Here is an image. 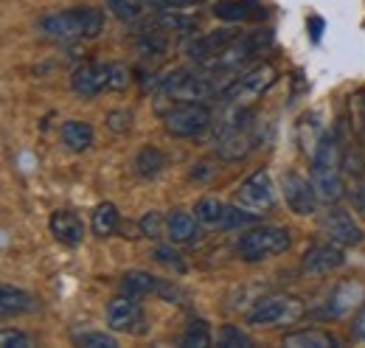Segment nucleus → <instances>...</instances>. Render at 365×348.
Wrapping results in <instances>:
<instances>
[{"label":"nucleus","instance_id":"32","mask_svg":"<svg viewBox=\"0 0 365 348\" xmlns=\"http://www.w3.org/2000/svg\"><path fill=\"white\" fill-rule=\"evenodd\" d=\"M346 194H349L354 211L365 214V177H360V180H346Z\"/></svg>","mask_w":365,"mask_h":348},{"label":"nucleus","instance_id":"34","mask_svg":"<svg viewBox=\"0 0 365 348\" xmlns=\"http://www.w3.org/2000/svg\"><path fill=\"white\" fill-rule=\"evenodd\" d=\"M140 230L146 236H160V233H166V219H160V214L149 211L146 217L140 219Z\"/></svg>","mask_w":365,"mask_h":348},{"label":"nucleus","instance_id":"2","mask_svg":"<svg viewBox=\"0 0 365 348\" xmlns=\"http://www.w3.org/2000/svg\"><path fill=\"white\" fill-rule=\"evenodd\" d=\"M228 76L220 73H197V71H175L169 76H160V93L175 101H208L214 96H222L228 87Z\"/></svg>","mask_w":365,"mask_h":348},{"label":"nucleus","instance_id":"3","mask_svg":"<svg viewBox=\"0 0 365 348\" xmlns=\"http://www.w3.org/2000/svg\"><path fill=\"white\" fill-rule=\"evenodd\" d=\"M270 43H273V34H270V31H250V34L233 37V40H230L214 59H208L202 68L211 71V73H220V76L239 73L247 62H253Z\"/></svg>","mask_w":365,"mask_h":348},{"label":"nucleus","instance_id":"25","mask_svg":"<svg viewBox=\"0 0 365 348\" xmlns=\"http://www.w3.org/2000/svg\"><path fill=\"white\" fill-rule=\"evenodd\" d=\"M133 166H135V172L140 174V177L152 180V177H158V174L166 169V155H163L158 146H143L135 155Z\"/></svg>","mask_w":365,"mask_h":348},{"label":"nucleus","instance_id":"7","mask_svg":"<svg viewBox=\"0 0 365 348\" xmlns=\"http://www.w3.org/2000/svg\"><path fill=\"white\" fill-rule=\"evenodd\" d=\"M163 127L175 138H194L211 127V110L205 101H178L163 116Z\"/></svg>","mask_w":365,"mask_h":348},{"label":"nucleus","instance_id":"6","mask_svg":"<svg viewBox=\"0 0 365 348\" xmlns=\"http://www.w3.org/2000/svg\"><path fill=\"white\" fill-rule=\"evenodd\" d=\"M275 79H278V73H275V68L270 62H259V65H253L250 71H245L239 79H233L225 90H222V101L230 104V107H247V104H253L256 98H262L270 87L275 85Z\"/></svg>","mask_w":365,"mask_h":348},{"label":"nucleus","instance_id":"4","mask_svg":"<svg viewBox=\"0 0 365 348\" xmlns=\"http://www.w3.org/2000/svg\"><path fill=\"white\" fill-rule=\"evenodd\" d=\"M130 85V71L118 62H88L71 76V90L82 98H93L104 90H124Z\"/></svg>","mask_w":365,"mask_h":348},{"label":"nucleus","instance_id":"37","mask_svg":"<svg viewBox=\"0 0 365 348\" xmlns=\"http://www.w3.org/2000/svg\"><path fill=\"white\" fill-rule=\"evenodd\" d=\"M309 29H312V40H320V31H323V20H320V17H312V20H309Z\"/></svg>","mask_w":365,"mask_h":348},{"label":"nucleus","instance_id":"33","mask_svg":"<svg viewBox=\"0 0 365 348\" xmlns=\"http://www.w3.org/2000/svg\"><path fill=\"white\" fill-rule=\"evenodd\" d=\"M0 346L3 348H31V337L29 334H23V332H17V329H3V334H0Z\"/></svg>","mask_w":365,"mask_h":348},{"label":"nucleus","instance_id":"17","mask_svg":"<svg viewBox=\"0 0 365 348\" xmlns=\"http://www.w3.org/2000/svg\"><path fill=\"white\" fill-rule=\"evenodd\" d=\"M214 17L225 23H247L264 17V6L259 0H222L214 6Z\"/></svg>","mask_w":365,"mask_h":348},{"label":"nucleus","instance_id":"24","mask_svg":"<svg viewBox=\"0 0 365 348\" xmlns=\"http://www.w3.org/2000/svg\"><path fill=\"white\" fill-rule=\"evenodd\" d=\"M158 287H160V281H158L155 275H149V272H140V270H130V272H124V278H121V292L135 295V298L158 292Z\"/></svg>","mask_w":365,"mask_h":348},{"label":"nucleus","instance_id":"35","mask_svg":"<svg viewBox=\"0 0 365 348\" xmlns=\"http://www.w3.org/2000/svg\"><path fill=\"white\" fill-rule=\"evenodd\" d=\"M130 113H124V110H118V113H110V121H107V127L113 132H124L130 130Z\"/></svg>","mask_w":365,"mask_h":348},{"label":"nucleus","instance_id":"28","mask_svg":"<svg viewBox=\"0 0 365 348\" xmlns=\"http://www.w3.org/2000/svg\"><path fill=\"white\" fill-rule=\"evenodd\" d=\"M180 346L182 348H208L211 346V329L205 320H188V326L182 329L180 334Z\"/></svg>","mask_w":365,"mask_h":348},{"label":"nucleus","instance_id":"29","mask_svg":"<svg viewBox=\"0 0 365 348\" xmlns=\"http://www.w3.org/2000/svg\"><path fill=\"white\" fill-rule=\"evenodd\" d=\"M152 259L158 261V264H163V267H169L172 272H178V275H182L188 267H185V261L180 259V253L172 247V245H158L155 250H152Z\"/></svg>","mask_w":365,"mask_h":348},{"label":"nucleus","instance_id":"13","mask_svg":"<svg viewBox=\"0 0 365 348\" xmlns=\"http://www.w3.org/2000/svg\"><path fill=\"white\" fill-rule=\"evenodd\" d=\"M233 37H239V31H233V29H220V31H211V34H200V37H191L188 43L182 45V53H185L191 62L205 65V62L214 59Z\"/></svg>","mask_w":365,"mask_h":348},{"label":"nucleus","instance_id":"16","mask_svg":"<svg viewBox=\"0 0 365 348\" xmlns=\"http://www.w3.org/2000/svg\"><path fill=\"white\" fill-rule=\"evenodd\" d=\"M48 227H51V233L62 242V245H82V239H85V222L76 217L73 211H56V214H51L48 219Z\"/></svg>","mask_w":365,"mask_h":348},{"label":"nucleus","instance_id":"30","mask_svg":"<svg viewBox=\"0 0 365 348\" xmlns=\"http://www.w3.org/2000/svg\"><path fill=\"white\" fill-rule=\"evenodd\" d=\"M220 348H253V340L239 329V326H222L220 329V337H217Z\"/></svg>","mask_w":365,"mask_h":348},{"label":"nucleus","instance_id":"8","mask_svg":"<svg viewBox=\"0 0 365 348\" xmlns=\"http://www.w3.org/2000/svg\"><path fill=\"white\" fill-rule=\"evenodd\" d=\"M304 312L301 301L289 298V295H270V298H262L259 304L247 312V323L250 326H287L292 320H298Z\"/></svg>","mask_w":365,"mask_h":348},{"label":"nucleus","instance_id":"21","mask_svg":"<svg viewBox=\"0 0 365 348\" xmlns=\"http://www.w3.org/2000/svg\"><path fill=\"white\" fill-rule=\"evenodd\" d=\"M225 214H228V203H222L217 197H202L194 205L197 222L200 225H208V227H225Z\"/></svg>","mask_w":365,"mask_h":348},{"label":"nucleus","instance_id":"14","mask_svg":"<svg viewBox=\"0 0 365 348\" xmlns=\"http://www.w3.org/2000/svg\"><path fill=\"white\" fill-rule=\"evenodd\" d=\"M346 264V253H343V245L337 242H318L312 245L307 253H304V270L312 272V275H323V272H331L337 267Z\"/></svg>","mask_w":365,"mask_h":348},{"label":"nucleus","instance_id":"23","mask_svg":"<svg viewBox=\"0 0 365 348\" xmlns=\"http://www.w3.org/2000/svg\"><path fill=\"white\" fill-rule=\"evenodd\" d=\"M62 143L71 152H85L93 146V127L85 121H65L62 124Z\"/></svg>","mask_w":365,"mask_h":348},{"label":"nucleus","instance_id":"22","mask_svg":"<svg viewBox=\"0 0 365 348\" xmlns=\"http://www.w3.org/2000/svg\"><path fill=\"white\" fill-rule=\"evenodd\" d=\"M284 346L287 348H340L331 334L318 332V329H301V332H292V334L284 337Z\"/></svg>","mask_w":365,"mask_h":348},{"label":"nucleus","instance_id":"18","mask_svg":"<svg viewBox=\"0 0 365 348\" xmlns=\"http://www.w3.org/2000/svg\"><path fill=\"white\" fill-rule=\"evenodd\" d=\"M343 169H312V185L323 203H337L346 197V183H343Z\"/></svg>","mask_w":365,"mask_h":348},{"label":"nucleus","instance_id":"5","mask_svg":"<svg viewBox=\"0 0 365 348\" xmlns=\"http://www.w3.org/2000/svg\"><path fill=\"white\" fill-rule=\"evenodd\" d=\"M292 236L281 225H253L239 242H236V256L242 261H262L289 250Z\"/></svg>","mask_w":365,"mask_h":348},{"label":"nucleus","instance_id":"1","mask_svg":"<svg viewBox=\"0 0 365 348\" xmlns=\"http://www.w3.org/2000/svg\"><path fill=\"white\" fill-rule=\"evenodd\" d=\"M40 31L59 40V43H73V40H93L104 31V11L93 6H79L68 11H56L40 20Z\"/></svg>","mask_w":365,"mask_h":348},{"label":"nucleus","instance_id":"26","mask_svg":"<svg viewBox=\"0 0 365 348\" xmlns=\"http://www.w3.org/2000/svg\"><path fill=\"white\" fill-rule=\"evenodd\" d=\"M166 48H169V37H166V31H163L160 26H155V23L138 34V53H140V56H163Z\"/></svg>","mask_w":365,"mask_h":348},{"label":"nucleus","instance_id":"19","mask_svg":"<svg viewBox=\"0 0 365 348\" xmlns=\"http://www.w3.org/2000/svg\"><path fill=\"white\" fill-rule=\"evenodd\" d=\"M37 309V298L29 295L26 290H17V287H3L0 290V312L3 317H11V314H26V312H34Z\"/></svg>","mask_w":365,"mask_h":348},{"label":"nucleus","instance_id":"20","mask_svg":"<svg viewBox=\"0 0 365 348\" xmlns=\"http://www.w3.org/2000/svg\"><path fill=\"white\" fill-rule=\"evenodd\" d=\"M200 222L197 217H191V214H185V211H175V214H169L166 217V236L172 239V242H194L197 239V233H200V227H197Z\"/></svg>","mask_w":365,"mask_h":348},{"label":"nucleus","instance_id":"27","mask_svg":"<svg viewBox=\"0 0 365 348\" xmlns=\"http://www.w3.org/2000/svg\"><path fill=\"white\" fill-rule=\"evenodd\" d=\"M91 227L96 236H110V233H115V227H118V211H115V205H113V203H101V205L93 211Z\"/></svg>","mask_w":365,"mask_h":348},{"label":"nucleus","instance_id":"10","mask_svg":"<svg viewBox=\"0 0 365 348\" xmlns=\"http://www.w3.org/2000/svg\"><path fill=\"white\" fill-rule=\"evenodd\" d=\"M236 203L253 214H264L275 205V185L267 172H253L236 194Z\"/></svg>","mask_w":365,"mask_h":348},{"label":"nucleus","instance_id":"31","mask_svg":"<svg viewBox=\"0 0 365 348\" xmlns=\"http://www.w3.org/2000/svg\"><path fill=\"white\" fill-rule=\"evenodd\" d=\"M76 343L85 348H118L113 334H104V332H85V334H76Z\"/></svg>","mask_w":365,"mask_h":348},{"label":"nucleus","instance_id":"9","mask_svg":"<svg viewBox=\"0 0 365 348\" xmlns=\"http://www.w3.org/2000/svg\"><path fill=\"white\" fill-rule=\"evenodd\" d=\"M146 323L143 306L138 304L135 295H118L107 304V326L110 332H121V334H140Z\"/></svg>","mask_w":365,"mask_h":348},{"label":"nucleus","instance_id":"15","mask_svg":"<svg viewBox=\"0 0 365 348\" xmlns=\"http://www.w3.org/2000/svg\"><path fill=\"white\" fill-rule=\"evenodd\" d=\"M107 11L121 23H138L152 11H163L166 6L160 0H104Z\"/></svg>","mask_w":365,"mask_h":348},{"label":"nucleus","instance_id":"11","mask_svg":"<svg viewBox=\"0 0 365 348\" xmlns=\"http://www.w3.org/2000/svg\"><path fill=\"white\" fill-rule=\"evenodd\" d=\"M281 188H284V203L289 205L292 214H298V217H309V214L318 211L320 197H318V191H315V185H312V180L289 172V174H284Z\"/></svg>","mask_w":365,"mask_h":348},{"label":"nucleus","instance_id":"36","mask_svg":"<svg viewBox=\"0 0 365 348\" xmlns=\"http://www.w3.org/2000/svg\"><path fill=\"white\" fill-rule=\"evenodd\" d=\"M166 9H182V6H200L205 0H160Z\"/></svg>","mask_w":365,"mask_h":348},{"label":"nucleus","instance_id":"12","mask_svg":"<svg viewBox=\"0 0 365 348\" xmlns=\"http://www.w3.org/2000/svg\"><path fill=\"white\" fill-rule=\"evenodd\" d=\"M323 230L331 242L343 245V247H354L363 242V227L357 225V219L351 217L349 211L343 208H331L326 217H323Z\"/></svg>","mask_w":365,"mask_h":348}]
</instances>
